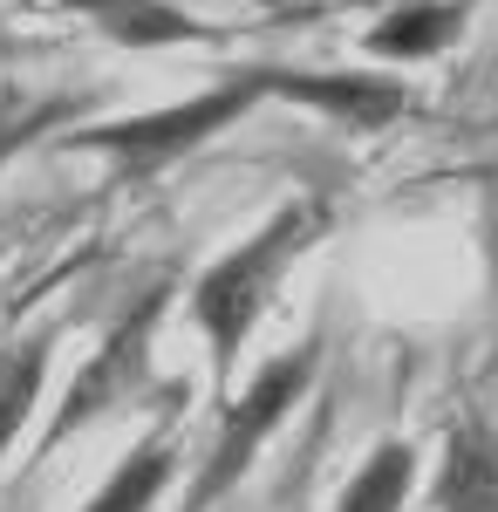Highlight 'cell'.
Instances as JSON below:
<instances>
[{"label":"cell","instance_id":"cell-11","mask_svg":"<svg viewBox=\"0 0 498 512\" xmlns=\"http://www.w3.org/2000/svg\"><path fill=\"white\" fill-rule=\"evenodd\" d=\"M89 110V96H0V171L35 151L41 137H55L62 123H76Z\"/></svg>","mask_w":498,"mask_h":512},{"label":"cell","instance_id":"cell-5","mask_svg":"<svg viewBox=\"0 0 498 512\" xmlns=\"http://www.w3.org/2000/svg\"><path fill=\"white\" fill-rule=\"evenodd\" d=\"M437 512H498V424L485 410L464 403L444 431V458H437V485H430Z\"/></svg>","mask_w":498,"mask_h":512},{"label":"cell","instance_id":"cell-13","mask_svg":"<svg viewBox=\"0 0 498 512\" xmlns=\"http://www.w3.org/2000/svg\"><path fill=\"white\" fill-rule=\"evenodd\" d=\"M485 253H492V280H498V212H492V226H485Z\"/></svg>","mask_w":498,"mask_h":512},{"label":"cell","instance_id":"cell-4","mask_svg":"<svg viewBox=\"0 0 498 512\" xmlns=\"http://www.w3.org/2000/svg\"><path fill=\"white\" fill-rule=\"evenodd\" d=\"M314 369H321V342H294L287 355L260 362V369H253V383H246L239 396L219 403V431H212V444L198 451L192 485H185L178 512H219L232 492L246 485L253 458H260V444L294 417V403L307 396Z\"/></svg>","mask_w":498,"mask_h":512},{"label":"cell","instance_id":"cell-2","mask_svg":"<svg viewBox=\"0 0 498 512\" xmlns=\"http://www.w3.org/2000/svg\"><path fill=\"white\" fill-rule=\"evenodd\" d=\"M321 226H328L321 198H287L267 226H253L232 253H219L192 280V321H198V335H205V362H212L219 390L239 376V355L253 342V328L267 321V308L280 301V287L294 274V260L314 246Z\"/></svg>","mask_w":498,"mask_h":512},{"label":"cell","instance_id":"cell-10","mask_svg":"<svg viewBox=\"0 0 498 512\" xmlns=\"http://www.w3.org/2000/svg\"><path fill=\"white\" fill-rule=\"evenodd\" d=\"M41 390H48V335H28V342L0 349V458L21 437V424L35 417Z\"/></svg>","mask_w":498,"mask_h":512},{"label":"cell","instance_id":"cell-9","mask_svg":"<svg viewBox=\"0 0 498 512\" xmlns=\"http://www.w3.org/2000/svg\"><path fill=\"white\" fill-rule=\"evenodd\" d=\"M410 492H417V444L389 437V444H376V451L355 465V478L342 485V499L328 512H403Z\"/></svg>","mask_w":498,"mask_h":512},{"label":"cell","instance_id":"cell-7","mask_svg":"<svg viewBox=\"0 0 498 512\" xmlns=\"http://www.w3.org/2000/svg\"><path fill=\"white\" fill-rule=\"evenodd\" d=\"M171 478H178V444H171V431L157 424V431H144L130 451H123V465L96 485V499H89L82 512H151Z\"/></svg>","mask_w":498,"mask_h":512},{"label":"cell","instance_id":"cell-12","mask_svg":"<svg viewBox=\"0 0 498 512\" xmlns=\"http://www.w3.org/2000/svg\"><path fill=\"white\" fill-rule=\"evenodd\" d=\"M0 62H21V41L7 35V21H0Z\"/></svg>","mask_w":498,"mask_h":512},{"label":"cell","instance_id":"cell-8","mask_svg":"<svg viewBox=\"0 0 498 512\" xmlns=\"http://www.w3.org/2000/svg\"><path fill=\"white\" fill-rule=\"evenodd\" d=\"M464 28L458 0H417V7H396L383 28H369V55L383 62H430L437 48H451Z\"/></svg>","mask_w":498,"mask_h":512},{"label":"cell","instance_id":"cell-3","mask_svg":"<svg viewBox=\"0 0 498 512\" xmlns=\"http://www.w3.org/2000/svg\"><path fill=\"white\" fill-rule=\"evenodd\" d=\"M164 308H171V280H151L123 315L103 328V342L82 355V369L69 376V390L55 396V417L35 444V465H48L62 444H76L89 424L103 417H123L137 403H185V383H157V328H164Z\"/></svg>","mask_w":498,"mask_h":512},{"label":"cell","instance_id":"cell-6","mask_svg":"<svg viewBox=\"0 0 498 512\" xmlns=\"http://www.w3.org/2000/svg\"><path fill=\"white\" fill-rule=\"evenodd\" d=\"M62 14H82L116 48H198L212 41V21H198L178 0H55Z\"/></svg>","mask_w":498,"mask_h":512},{"label":"cell","instance_id":"cell-1","mask_svg":"<svg viewBox=\"0 0 498 512\" xmlns=\"http://www.w3.org/2000/svg\"><path fill=\"white\" fill-rule=\"evenodd\" d=\"M260 103H301V110H321V117L348 123V130H383L410 96H403L396 76H307V69L260 62V69H232V76L205 82V89L164 103V110L76 130L69 151H96L123 185H144V178H157V171H171L178 158H192L198 144L226 137L232 123L253 117Z\"/></svg>","mask_w":498,"mask_h":512}]
</instances>
